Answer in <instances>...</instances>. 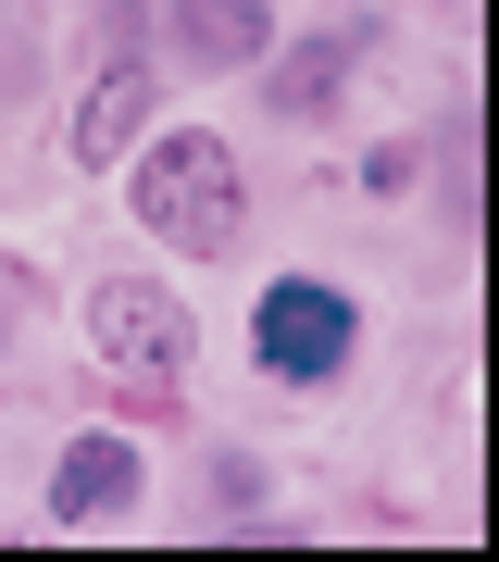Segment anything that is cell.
Listing matches in <instances>:
<instances>
[{
	"label": "cell",
	"mask_w": 499,
	"mask_h": 562,
	"mask_svg": "<svg viewBox=\"0 0 499 562\" xmlns=\"http://www.w3.org/2000/svg\"><path fill=\"white\" fill-rule=\"evenodd\" d=\"M88 350L113 362V413L125 425H188V301L150 276H100L88 288Z\"/></svg>",
	"instance_id": "6da1fadb"
},
{
	"label": "cell",
	"mask_w": 499,
	"mask_h": 562,
	"mask_svg": "<svg viewBox=\"0 0 499 562\" xmlns=\"http://www.w3.org/2000/svg\"><path fill=\"white\" fill-rule=\"evenodd\" d=\"M125 213H138L162 250H188V262L238 250V150H225L213 125L150 138V150H138V188H125Z\"/></svg>",
	"instance_id": "7a4b0ae2"
},
{
	"label": "cell",
	"mask_w": 499,
	"mask_h": 562,
	"mask_svg": "<svg viewBox=\"0 0 499 562\" xmlns=\"http://www.w3.org/2000/svg\"><path fill=\"white\" fill-rule=\"evenodd\" d=\"M350 350H362V313H350V288H325V276H275L250 301V362L275 387H325V375H350Z\"/></svg>",
	"instance_id": "3957f363"
},
{
	"label": "cell",
	"mask_w": 499,
	"mask_h": 562,
	"mask_svg": "<svg viewBox=\"0 0 499 562\" xmlns=\"http://www.w3.org/2000/svg\"><path fill=\"white\" fill-rule=\"evenodd\" d=\"M138 125H150V76H138V63H100V88L76 101V125H63V150H76V162H125Z\"/></svg>",
	"instance_id": "277c9868"
},
{
	"label": "cell",
	"mask_w": 499,
	"mask_h": 562,
	"mask_svg": "<svg viewBox=\"0 0 499 562\" xmlns=\"http://www.w3.org/2000/svg\"><path fill=\"white\" fill-rule=\"evenodd\" d=\"M113 501H138V450L125 438H76L50 462V525H100Z\"/></svg>",
	"instance_id": "5b68a950"
},
{
	"label": "cell",
	"mask_w": 499,
	"mask_h": 562,
	"mask_svg": "<svg viewBox=\"0 0 499 562\" xmlns=\"http://www.w3.org/2000/svg\"><path fill=\"white\" fill-rule=\"evenodd\" d=\"M350 63H362V25H338V38H313V50H287L275 76H262V101L313 125V113H338V88H350Z\"/></svg>",
	"instance_id": "8992f818"
},
{
	"label": "cell",
	"mask_w": 499,
	"mask_h": 562,
	"mask_svg": "<svg viewBox=\"0 0 499 562\" xmlns=\"http://www.w3.org/2000/svg\"><path fill=\"white\" fill-rule=\"evenodd\" d=\"M262 38H275L262 0H175V50L188 63H262Z\"/></svg>",
	"instance_id": "52a82bcc"
}]
</instances>
